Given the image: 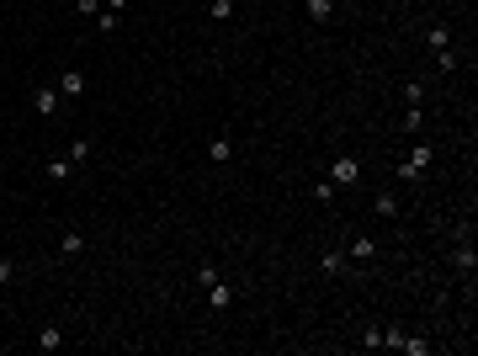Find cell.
<instances>
[{"mask_svg":"<svg viewBox=\"0 0 478 356\" xmlns=\"http://www.w3.org/2000/svg\"><path fill=\"white\" fill-rule=\"evenodd\" d=\"M330 181H335V186H356V181H361V160L356 155H340L330 165Z\"/></svg>","mask_w":478,"mask_h":356,"instance_id":"obj_1","label":"cell"},{"mask_svg":"<svg viewBox=\"0 0 478 356\" xmlns=\"http://www.w3.org/2000/svg\"><path fill=\"white\" fill-rule=\"evenodd\" d=\"M32 107L43 112V117H59V112H64V96H59V85H43V91L32 96Z\"/></svg>","mask_w":478,"mask_h":356,"instance_id":"obj_2","label":"cell"},{"mask_svg":"<svg viewBox=\"0 0 478 356\" xmlns=\"http://www.w3.org/2000/svg\"><path fill=\"white\" fill-rule=\"evenodd\" d=\"M452 261H457V272H473V261H478V255H473V245H467V234H463V245H457V255H452Z\"/></svg>","mask_w":478,"mask_h":356,"instance_id":"obj_10","label":"cell"},{"mask_svg":"<svg viewBox=\"0 0 478 356\" xmlns=\"http://www.w3.org/2000/svg\"><path fill=\"white\" fill-rule=\"evenodd\" d=\"M372 208H377L382 218H399V197H394V191H377V202H372Z\"/></svg>","mask_w":478,"mask_h":356,"instance_id":"obj_8","label":"cell"},{"mask_svg":"<svg viewBox=\"0 0 478 356\" xmlns=\"http://www.w3.org/2000/svg\"><path fill=\"white\" fill-rule=\"evenodd\" d=\"M436 59H441V75H452V70H457V48H441Z\"/></svg>","mask_w":478,"mask_h":356,"instance_id":"obj_17","label":"cell"},{"mask_svg":"<svg viewBox=\"0 0 478 356\" xmlns=\"http://www.w3.org/2000/svg\"><path fill=\"white\" fill-rule=\"evenodd\" d=\"M303 6H309V16H314V22H330V16H335V6H330V0H303Z\"/></svg>","mask_w":478,"mask_h":356,"instance_id":"obj_11","label":"cell"},{"mask_svg":"<svg viewBox=\"0 0 478 356\" xmlns=\"http://www.w3.org/2000/svg\"><path fill=\"white\" fill-rule=\"evenodd\" d=\"M70 160H75V165H85V160H91V144L75 139V144H70Z\"/></svg>","mask_w":478,"mask_h":356,"instance_id":"obj_15","label":"cell"},{"mask_svg":"<svg viewBox=\"0 0 478 356\" xmlns=\"http://www.w3.org/2000/svg\"><path fill=\"white\" fill-rule=\"evenodd\" d=\"M37 345H43V351H59V345H64V330H53V324H48V330L37 335Z\"/></svg>","mask_w":478,"mask_h":356,"instance_id":"obj_12","label":"cell"},{"mask_svg":"<svg viewBox=\"0 0 478 356\" xmlns=\"http://www.w3.org/2000/svg\"><path fill=\"white\" fill-rule=\"evenodd\" d=\"M351 255H356V261H372V255H377V245H372L367 234H356V239H351Z\"/></svg>","mask_w":478,"mask_h":356,"instance_id":"obj_9","label":"cell"},{"mask_svg":"<svg viewBox=\"0 0 478 356\" xmlns=\"http://www.w3.org/2000/svg\"><path fill=\"white\" fill-rule=\"evenodd\" d=\"M207 298H213V309H228V303H234V287H228L224 276H218V282L207 287Z\"/></svg>","mask_w":478,"mask_h":356,"instance_id":"obj_7","label":"cell"},{"mask_svg":"<svg viewBox=\"0 0 478 356\" xmlns=\"http://www.w3.org/2000/svg\"><path fill=\"white\" fill-rule=\"evenodd\" d=\"M75 11L80 16H101V0H75Z\"/></svg>","mask_w":478,"mask_h":356,"instance_id":"obj_19","label":"cell"},{"mask_svg":"<svg viewBox=\"0 0 478 356\" xmlns=\"http://www.w3.org/2000/svg\"><path fill=\"white\" fill-rule=\"evenodd\" d=\"M117 22H122V16H117V11H107V6H101V16H96V27H101V32H117Z\"/></svg>","mask_w":478,"mask_h":356,"instance_id":"obj_14","label":"cell"},{"mask_svg":"<svg viewBox=\"0 0 478 356\" xmlns=\"http://www.w3.org/2000/svg\"><path fill=\"white\" fill-rule=\"evenodd\" d=\"M404 128H409V133H420V128H425V112L409 107V112H404Z\"/></svg>","mask_w":478,"mask_h":356,"instance_id":"obj_16","label":"cell"},{"mask_svg":"<svg viewBox=\"0 0 478 356\" xmlns=\"http://www.w3.org/2000/svg\"><path fill=\"white\" fill-rule=\"evenodd\" d=\"M59 96H64V101L85 96V75H80V70H64V75H59Z\"/></svg>","mask_w":478,"mask_h":356,"instance_id":"obj_3","label":"cell"},{"mask_svg":"<svg viewBox=\"0 0 478 356\" xmlns=\"http://www.w3.org/2000/svg\"><path fill=\"white\" fill-rule=\"evenodd\" d=\"M409 165H415V170H430V144H415V149H409Z\"/></svg>","mask_w":478,"mask_h":356,"instance_id":"obj_13","label":"cell"},{"mask_svg":"<svg viewBox=\"0 0 478 356\" xmlns=\"http://www.w3.org/2000/svg\"><path fill=\"white\" fill-rule=\"evenodd\" d=\"M43 176H48V181H70V176H75V160H70V155L48 160V165H43Z\"/></svg>","mask_w":478,"mask_h":356,"instance_id":"obj_6","label":"cell"},{"mask_svg":"<svg viewBox=\"0 0 478 356\" xmlns=\"http://www.w3.org/2000/svg\"><path fill=\"white\" fill-rule=\"evenodd\" d=\"M101 6H107V11H117V16L128 11V0H101Z\"/></svg>","mask_w":478,"mask_h":356,"instance_id":"obj_21","label":"cell"},{"mask_svg":"<svg viewBox=\"0 0 478 356\" xmlns=\"http://www.w3.org/2000/svg\"><path fill=\"white\" fill-rule=\"evenodd\" d=\"M16 276V261H0V282H11Z\"/></svg>","mask_w":478,"mask_h":356,"instance_id":"obj_20","label":"cell"},{"mask_svg":"<svg viewBox=\"0 0 478 356\" xmlns=\"http://www.w3.org/2000/svg\"><path fill=\"white\" fill-rule=\"evenodd\" d=\"M425 48H436V53H441V48H452V27H446V22H430V27H425Z\"/></svg>","mask_w":478,"mask_h":356,"instance_id":"obj_4","label":"cell"},{"mask_svg":"<svg viewBox=\"0 0 478 356\" xmlns=\"http://www.w3.org/2000/svg\"><path fill=\"white\" fill-rule=\"evenodd\" d=\"M207 155H213V165H228V160H234V139H228V133H218V139L207 144Z\"/></svg>","mask_w":478,"mask_h":356,"instance_id":"obj_5","label":"cell"},{"mask_svg":"<svg viewBox=\"0 0 478 356\" xmlns=\"http://www.w3.org/2000/svg\"><path fill=\"white\" fill-rule=\"evenodd\" d=\"M314 197H319V202H335V181H330V176H324V181H319V186H314Z\"/></svg>","mask_w":478,"mask_h":356,"instance_id":"obj_18","label":"cell"}]
</instances>
